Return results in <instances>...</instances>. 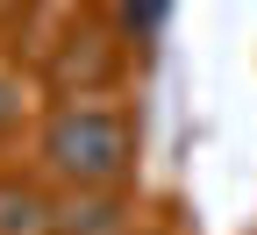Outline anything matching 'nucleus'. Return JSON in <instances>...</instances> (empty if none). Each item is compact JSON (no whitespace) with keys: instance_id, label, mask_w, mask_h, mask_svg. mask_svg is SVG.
<instances>
[]
</instances>
